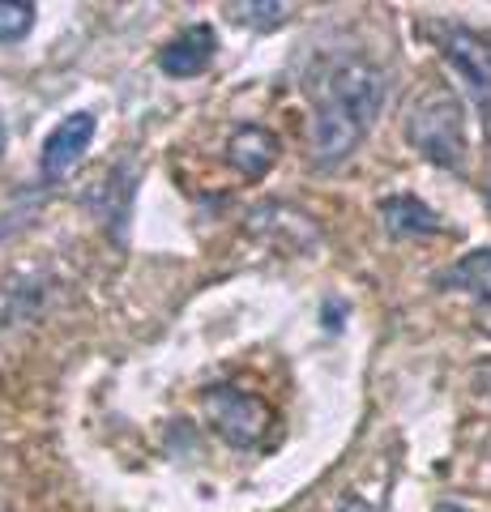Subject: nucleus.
Masks as SVG:
<instances>
[{
    "instance_id": "nucleus-12",
    "label": "nucleus",
    "mask_w": 491,
    "mask_h": 512,
    "mask_svg": "<svg viewBox=\"0 0 491 512\" xmlns=\"http://www.w3.org/2000/svg\"><path fill=\"white\" fill-rule=\"evenodd\" d=\"M338 512H372V508H368V504H359V500H346Z\"/></svg>"
},
{
    "instance_id": "nucleus-14",
    "label": "nucleus",
    "mask_w": 491,
    "mask_h": 512,
    "mask_svg": "<svg viewBox=\"0 0 491 512\" xmlns=\"http://www.w3.org/2000/svg\"><path fill=\"white\" fill-rule=\"evenodd\" d=\"M436 512H466V508H457V504H445V508H436Z\"/></svg>"
},
{
    "instance_id": "nucleus-1",
    "label": "nucleus",
    "mask_w": 491,
    "mask_h": 512,
    "mask_svg": "<svg viewBox=\"0 0 491 512\" xmlns=\"http://www.w3.org/2000/svg\"><path fill=\"white\" fill-rule=\"evenodd\" d=\"M380 107H385V73L372 60L346 56L329 64L312 86V163L321 171L342 167L372 133Z\"/></svg>"
},
{
    "instance_id": "nucleus-6",
    "label": "nucleus",
    "mask_w": 491,
    "mask_h": 512,
    "mask_svg": "<svg viewBox=\"0 0 491 512\" xmlns=\"http://www.w3.org/2000/svg\"><path fill=\"white\" fill-rule=\"evenodd\" d=\"M282 154L278 133H269L265 124H240L227 141V163L244 175V180H261V175L274 171Z\"/></svg>"
},
{
    "instance_id": "nucleus-4",
    "label": "nucleus",
    "mask_w": 491,
    "mask_h": 512,
    "mask_svg": "<svg viewBox=\"0 0 491 512\" xmlns=\"http://www.w3.org/2000/svg\"><path fill=\"white\" fill-rule=\"evenodd\" d=\"M440 52H445V60L462 73L470 99L479 107V120L491 137V47L483 39H474L462 26H445L440 30Z\"/></svg>"
},
{
    "instance_id": "nucleus-13",
    "label": "nucleus",
    "mask_w": 491,
    "mask_h": 512,
    "mask_svg": "<svg viewBox=\"0 0 491 512\" xmlns=\"http://www.w3.org/2000/svg\"><path fill=\"white\" fill-rule=\"evenodd\" d=\"M0 154H5V120H0Z\"/></svg>"
},
{
    "instance_id": "nucleus-2",
    "label": "nucleus",
    "mask_w": 491,
    "mask_h": 512,
    "mask_svg": "<svg viewBox=\"0 0 491 512\" xmlns=\"http://www.w3.org/2000/svg\"><path fill=\"white\" fill-rule=\"evenodd\" d=\"M406 137L427 163L462 171V163H466V107H462V99H457L445 82L427 86L419 99L410 103Z\"/></svg>"
},
{
    "instance_id": "nucleus-8",
    "label": "nucleus",
    "mask_w": 491,
    "mask_h": 512,
    "mask_svg": "<svg viewBox=\"0 0 491 512\" xmlns=\"http://www.w3.org/2000/svg\"><path fill=\"white\" fill-rule=\"evenodd\" d=\"M436 282L445 286V291H462L470 299H479L483 308H491V248L466 252L462 261H453Z\"/></svg>"
},
{
    "instance_id": "nucleus-16",
    "label": "nucleus",
    "mask_w": 491,
    "mask_h": 512,
    "mask_svg": "<svg viewBox=\"0 0 491 512\" xmlns=\"http://www.w3.org/2000/svg\"><path fill=\"white\" fill-rule=\"evenodd\" d=\"M487 333H491V320H487Z\"/></svg>"
},
{
    "instance_id": "nucleus-5",
    "label": "nucleus",
    "mask_w": 491,
    "mask_h": 512,
    "mask_svg": "<svg viewBox=\"0 0 491 512\" xmlns=\"http://www.w3.org/2000/svg\"><path fill=\"white\" fill-rule=\"evenodd\" d=\"M94 133H99V120H94V111H73V116L60 120L52 133H47L43 154H39L43 180H60V175H69L86 158Z\"/></svg>"
},
{
    "instance_id": "nucleus-15",
    "label": "nucleus",
    "mask_w": 491,
    "mask_h": 512,
    "mask_svg": "<svg viewBox=\"0 0 491 512\" xmlns=\"http://www.w3.org/2000/svg\"><path fill=\"white\" fill-rule=\"evenodd\" d=\"M487 201H491V184H487Z\"/></svg>"
},
{
    "instance_id": "nucleus-7",
    "label": "nucleus",
    "mask_w": 491,
    "mask_h": 512,
    "mask_svg": "<svg viewBox=\"0 0 491 512\" xmlns=\"http://www.w3.org/2000/svg\"><path fill=\"white\" fill-rule=\"evenodd\" d=\"M214 52H218V35H214V26L201 22V26L180 30V35L158 52V69L167 77H197V73L210 69Z\"/></svg>"
},
{
    "instance_id": "nucleus-11",
    "label": "nucleus",
    "mask_w": 491,
    "mask_h": 512,
    "mask_svg": "<svg viewBox=\"0 0 491 512\" xmlns=\"http://www.w3.org/2000/svg\"><path fill=\"white\" fill-rule=\"evenodd\" d=\"M235 22H252V26H278L287 18V5H278V0H269V5H231L227 9Z\"/></svg>"
},
{
    "instance_id": "nucleus-3",
    "label": "nucleus",
    "mask_w": 491,
    "mask_h": 512,
    "mask_svg": "<svg viewBox=\"0 0 491 512\" xmlns=\"http://www.w3.org/2000/svg\"><path fill=\"white\" fill-rule=\"evenodd\" d=\"M205 419H210V427H214L227 444L252 448V444L265 436L269 410H265V402H257V397L244 393V389H231V384H214V389L205 393Z\"/></svg>"
},
{
    "instance_id": "nucleus-10",
    "label": "nucleus",
    "mask_w": 491,
    "mask_h": 512,
    "mask_svg": "<svg viewBox=\"0 0 491 512\" xmlns=\"http://www.w3.org/2000/svg\"><path fill=\"white\" fill-rule=\"evenodd\" d=\"M30 26H35V5H22V0H0V43L26 39Z\"/></svg>"
},
{
    "instance_id": "nucleus-9",
    "label": "nucleus",
    "mask_w": 491,
    "mask_h": 512,
    "mask_svg": "<svg viewBox=\"0 0 491 512\" xmlns=\"http://www.w3.org/2000/svg\"><path fill=\"white\" fill-rule=\"evenodd\" d=\"M380 218H385L389 235H432V231H440V218L427 210L419 197H385L380 201Z\"/></svg>"
}]
</instances>
